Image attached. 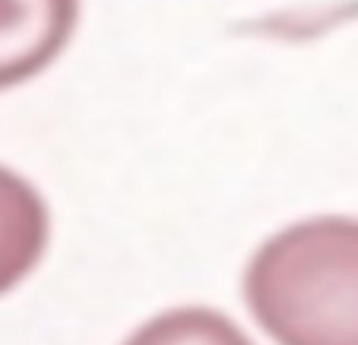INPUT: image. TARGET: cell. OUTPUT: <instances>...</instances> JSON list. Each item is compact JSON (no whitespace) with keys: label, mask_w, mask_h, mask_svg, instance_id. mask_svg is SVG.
<instances>
[{"label":"cell","mask_w":358,"mask_h":345,"mask_svg":"<svg viewBox=\"0 0 358 345\" xmlns=\"http://www.w3.org/2000/svg\"><path fill=\"white\" fill-rule=\"evenodd\" d=\"M51 244V210L41 190L0 162V298L41 266Z\"/></svg>","instance_id":"obj_3"},{"label":"cell","mask_w":358,"mask_h":345,"mask_svg":"<svg viewBox=\"0 0 358 345\" xmlns=\"http://www.w3.org/2000/svg\"><path fill=\"white\" fill-rule=\"evenodd\" d=\"M76 26L80 0H0V92L45 73Z\"/></svg>","instance_id":"obj_2"},{"label":"cell","mask_w":358,"mask_h":345,"mask_svg":"<svg viewBox=\"0 0 358 345\" xmlns=\"http://www.w3.org/2000/svg\"><path fill=\"white\" fill-rule=\"evenodd\" d=\"M241 291L276 345H358V219L282 225L250 254Z\"/></svg>","instance_id":"obj_1"},{"label":"cell","mask_w":358,"mask_h":345,"mask_svg":"<svg viewBox=\"0 0 358 345\" xmlns=\"http://www.w3.org/2000/svg\"><path fill=\"white\" fill-rule=\"evenodd\" d=\"M121 345H257L216 307L181 304L143 320Z\"/></svg>","instance_id":"obj_4"}]
</instances>
